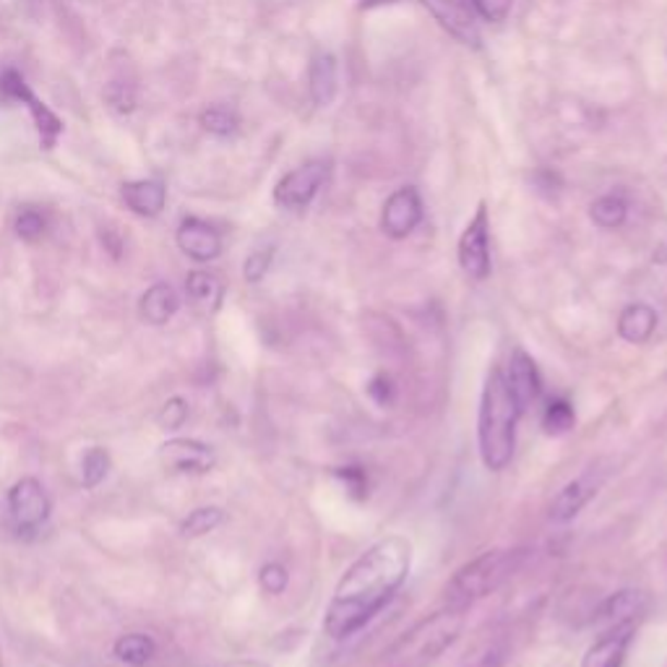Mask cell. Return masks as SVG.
Returning <instances> with one entry per match:
<instances>
[{
    "label": "cell",
    "mask_w": 667,
    "mask_h": 667,
    "mask_svg": "<svg viewBox=\"0 0 667 667\" xmlns=\"http://www.w3.org/2000/svg\"><path fill=\"white\" fill-rule=\"evenodd\" d=\"M0 103H19L29 110L32 120H35L37 133H39V144L43 150H52L60 133H63V123L56 112L50 110L45 103H39L35 97V92L26 86V81L22 73L16 69H5L0 73Z\"/></svg>",
    "instance_id": "8992f818"
},
{
    "label": "cell",
    "mask_w": 667,
    "mask_h": 667,
    "mask_svg": "<svg viewBox=\"0 0 667 667\" xmlns=\"http://www.w3.org/2000/svg\"><path fill=\"white\" fill-rule=\"evenodd\" d=\"M126 206L139 217H159L167 204V188L162 180H131L120 188Z\"/></svg>",
    "instance_id": "e0dca14e"
},
{
    "label": "cell",
    "mask_w": 667,
    "mask_h": 667,
    "mask_svg": "<svg viewBox=\"0 0 667 667\" xmlns=\"http://www.w3.org/2000/svg\"><path fill=\"white\" fill-rule=\"evenodd\" d=\"M522 415L503 368L496 366L485 379L480 413H477V449L485 469L503 472L514 460L516 428Z\"/></svg>",
    "instance_id": "7a4b0ae2"
},
{
    "label": "cell",
    "mask_w": 667,
    "mask_h": 667,
    "mask_svg": "<svg viewBox=\"0 0 667 667\" xmlns=\"http://www.w3.org/2000/svg\"><path fill=\"white\" fill-rule=\"evenodd\" d=\"M430 16L436 19L451 37L460 39L462 45L477 47L480 45V32H477L475 9L469 0H420Z\"/></svg>",
    "instance_id": "30bf717a"
},
{
    "label": "cell",
    "mask_w": 667,
    "mask_h": 667,
    "mask_svg": "<svg viewBox=\"0 0 667 667\" xmlns=\"http://www.w3.org/2000/svg\"><path fill=\"white\" fill-rule=\"evenodd\" d=\"M657 323L659 315L655 308L646 306V302H631L618 315V336L629 345H644L657 332Z\"/></svg>",
    "instance_id": "d6986e66"
},
{
    "label": "cell",
    "mask_w": 667,
    "mask_h": 667,
    "mask_svg": "<svg viewBox=\"0 0 667 667\" xmlns=\"http://www.w3.org/2000/svg\"><path fill=\"white\" fill-rule=\"evenodd\" d=\"M503 376H507V383L514 394V400L519 404L522 413L543 396V376L537 370V362L532 360V355L524 353V349H514L509 357V366L503 368Z\"/></svg>",
    "instance_id": "8fae6325"
},
{
    "label": "cell",
    "mask_w": 667,
    "mask_h": 667,
    "mask_svg": "<svg viewBox=\"0 0 667 667\" xmlns=\"http://www.w3.org/2000/svg\"><path fill=\"white\" fill-rule=\"evenodd\" d=\"M13 227H16L19 238L35 242V240H39L45 235L47 219L37 212V209H24V212L16 217V225H13Z\"/></svg>",
    "instance_id": "4dcf8cb0"
},
{
    "label": "cell",
    "mask_w": 667,
    "mask_h": 667,
    "mask_svg": "<svg viewBox=\"0 0 667 667\" xmlns=\"http://www.w3.org/2000/svg\"><path fill=\"white\" fill-rule=\"evenodd\" d=\"M222 667H269L264 663H230V665H222Z\"/></svg>",
    "instance_id": "8d00e7d4"
},
{
    "label": "cell",
    "mask_w": 667,
    "mask_h": 667,
    "mask_svg": "<svg viewBox=\"0 0 667 667\" xmlns=\"http://www.w3.org/2000/svg\"><path fill=\"white\" fill-rule=\"evenodd\" d=\"M178 308H180L178 293H175L170 285H165V282H159V285H152L144 295H141L139 315L141 321H146L150 326H165V323L178 313Z\"/></svg>",
    "instance_id": "ffe728a7"
},
{
    "label": "cell",
    "mask_w": 667,
    "mask_h": 667,
    "mask_svg": "<svg viewBox=\"0 0 667 667\" xmlns=\"http://www.w3.org/2000/svg\"><path fill=\"white\" fill-rule=\"evenodd\" d=\"M308 90L315 107H329L340 92V73H336V58L332 52H315L308 69Z\"/></svg>",
    "instance_id": "ac0fdd59"
},
{
    "label": "cell",
    "mask_w": 667,
    "mask_h": 667,
    "mask_svg": "<svg viewBox=\"0 0 667 667\" xmlns=\"http://www.w3.org/2000/svg\"><path fill=\"white\" fill-rule=\"evenodd\" d=\"M9 511L19 529H37L50 516V498H47L43 483L35 477H24L11 488Z\"/></svg>",
    "instance_id": "9c48e42d"
},
{
    "label": "cell",
    "mask_w": 667,
    "mask_h": 667,
    "mask_svg": "<svg viewBox=\"0 0 667 667\" xmlns=\"http://www.w3.org/2000/svg\"><path fill=\"white\" fill-rule=\"evenodd\" d=\"M467 610L446 605L404 631L383 655V667H426L436 663L462 636Z\"/></svg>",
    "instance_id": "3957f363"
},
{
    "label": "cell",
    "mask_w": 667,
    "mask_h": 667,
    "mask_svg": "<svg viewBox=\"0 0 667 667\" xmlns=\"http://www.w3.org/2000/svg\"><path fill=\"white\" fill-rule=\"evenodd\" d=\"M186 293L193 300V306L204 313H214L219 311L222 298H225V285L212 272H191L186 279Z\"/></svg>",
    "instance_id": "44dd1931"
},
{
    "label": "cell",
    "mask_w": 667,
    "mask_h": 667,
    "mask_svg": "<svg viewBox=\"0 0 667 667\" xmlns=\"http://www.w3.org/2000/svg\"><path fill=\"white\" fill-rule=\"evenodd\" d=\"M469 3H472V9L480 13L485 22L501 24L509 19L514 0H469Z\"/></svg>",
    "instance_id": "e575fe53"
},
{
    "label": "cell",
    "mask_w": 667,
    "mask_h": 667,
    "mask_svg": "<svg viewBox=\"0 0 667 667\" xmlns=\"http://www.w3.org/2000/svg\"><path fill=\"white\" fill-rule=\"evenodd\" d=\"M456 259H460L462 272L472 282H485L490 276V269H493V261H490V219L488 206L483 201L475 209V217L464 227L460 246H456Z\"/></svg>",
    "instance_id": "52a82bcc"
},
{
    "label": "cell",
    "mask_w": 667,
    "mask_h": 667,
    "mask_svg": "<svg viewBox=\"0 0 667 667\" xmlns=\"http://www.w3.org/2000/svg\"><path fill=\"white\" fill-rule=\"evenodd\" d=\"M368 396L373 400L379 407H392L394 396H396V386L394 379L389 373H376L373 379L368 381Z\"/></svg>",
    "instance_id": "836d02e7"
},
{
    "label": "cell",
    "mask_w": 667,
    "mask_h": 667,
    "mask_svg": "<svg viewBox=\"0 0 667 667\" xmlns=\"http://www.w3.org/2000/svg\"><path fill=\"white\" fill-rule=\"evenodd\" d=\"M540 422H543V430L548 436H565L571 428L576 426L574 404H571L569 400H563V396L550 400L548 404H545Z\"/></svg>",
    "instance_id": "cb8c5ba5"
},
{
    "label": "cell",
    "mask_w": 667,
    "mask_h": 667,
    "mask_svg": "<svg viewBox=\"0 0 667 667\" xmlns=\"http://www.w3.org/2000/svg\"><path fill=\"white\" fill-rule=\"evenodd\" d=\"M524 561H527V550L524 548H498L472 558L469 563L456 569V574L446 584L449 605L469 610L477 599L501 589L522 569Z\"/></svg>",
    "instance_id": "277c9868"
},
{
    "label": "cell",
    "mask_w": 667,
    "mask_h": 667,
    "mask_svg": "<svg viewBox=\"0 0 667 667\" xmlns=\"http://www.w3.org/2000/svg\"><path fill=\"white\" fill-rule=\"evenodd\" d=\"M633 636H636V623L610 626L589 646L582 659V667H623Z\"/></svg>",
    "instance_id": "4fadbf2b"
},
{
    "label": "cell",
    "mask_w": 667,
    "mask_h": 667,
    "mask_svg": "<svg viewBox=\"0 0 667 667\" xmlns=\"http://www.w3.org/2000/svg\"><path fill=\"white\" fill-rule=\"evenodd\" d=\"M532 186H535L540 193H545V196H556V193L561 191L563 180L561 175L550 170V167H540V170L532 175Z\"/></svg>",
    "instance_id": "d590c367"
},
{
    "label": "cell",
    "mask_w": 667,
    "mask_h": 667,
    "mask_svg": "<svg viewBox=\"0 0 667 667\" xmlns=\"http://www.w3.org/2000/svg\"><path fill=\"white\" fill-rule=\"evenodd\" d=\"M646 610H650V595H646V592L621 589L599 603V608L595 610V618H592V621H595L597 626H603V629H610V626L636 623Z\"/></svg>",
    "instance_id": "9a60e30c"
},
{
    "label": "cell",
    "mask_w": 667,
    "mask_h": 667,
    "mask_svg": "<svg viewBox=\"0 0 667 667\" xmlns=\"http://www.w3.org/2000/svg\"><path fill=\"white\" fill-rule=\"evenodd\" d=\"M589 217L597 227H603V230H616V227H621L626 217H629V204H626V199L618 196V193H605V196L592 201Z\"/></svg>",
    "instance_id": "7402d4cb"
},
{
    "label": "cell",
    "mask_w": 667,
    "mask_h": 667,
    "mask_svg": "<svg viewBox=\"0 0 667 667\" xmlns=\"http://www.w3.org/2000/svg\"><path fill=\"white\" fill-rule=\"evenodd\" d=\"M105 99L120 116H128V112L136 110V92H133V86L120 84V81H112V84L107 86Z\"/></svg>",
    "instance_id": "1f68e13d"
},
{
    "label": "cell",
    "mask_w": 667,
    "mask_h": 667,
    "mask_svg": "<svg viewBox=\"0 0 667 667\" xmlns=\"http://www.w3.org/2000/svg\"><path fill=\"white\" fill-rule=\"evenodd\" d=\"M159 460L175 472H188V475H204L214 469L217 454L206 443L193 441V438H172L159 449Z\"/></svg>",
    "instance_id": "7c38bea8"
},
{
    "label": "cell",
    "mask_w": 667,
    "mask_h": 667,
    "mask_svg": "<svg viewBox=\"0 0 667 667\" xmlns=\"http://www.w3.org/2000/svg\"><path fill=\"white\" fill-rule=\"evenodd\" d=\"M222 522H225V511H222V509H217V507L196 509L183 519V524H180V535H183V537L209 535V532L217 529Z\"/></svg>",
    "instance_id": "d4e9b609"
},
{
    "label": "cell",
    "mask_w": 667,
    "mask_h": 667,
    "mask_svg": "<svg viewBox=\"0 0 667 667\" xmlns=\"http://www.w3.org/2000/svg\"><path fill=\"white\" fill-rule=\"evenodd\" d=\"M154 652H157V644H154V639L146 636V633H126V636H120L116 642V657L120 663L133 667L150 663Z\"/></svg>",
    "instance_id": "603a6c76"
},
{
    "label": "cell",
    "mask_w": 667,
    "mask_h": 667,
    "mask_svg": "<svg viewBox=\"0 0 667 667\" xmlns=\"http://www.w3.org/2000/svg\"><path fill=\"white\" fill-rule=\"evenodd\" d=\"M186 420H188V402L183 396H172V400H167L157 413V426L162 430L183 428Z\"/></svg>",
    "instance_id": "f1b7e54d"
},
{
    "label": "cell",
    "mask_w": 667,
    "mask_h": 667,
    "mask_svg": "<svg viewBox=\"0 0 667 667\" xmlns=\"http://www.w3.org/2000/svg\"><path fill=\"white\" fill-rule=\"evenodd\" d=\"M274 261V248H259L246 259V266H242V276H246L248 285H259L264 279L269 269H272Z\"/></svg>",
    "instance_id": "f546056e"
},
{
    "label": "cell",
    "mask_w": 667,
    "mask_h": 667,
    "mask_svg": "<svg viewBox=\"0 0 667 667\" xmlns=\"http://www.w3.org/2000/svg\"><path fill=\"white\" fill-rule=\"evenodd\" d=\"M107 472H110V454L99 446L86 451L84 462H81V483L86 488H97L107 477Z\"/></svg>",
    "instance_id": "4316f807"
},
{
    "label": "cell",
    "mask_w": 667,
    "mask_h": 667,
    "mask_svg": "<svg viewBox=\"0 0 667 667\" xmlns=\"http://www.w3.org/2000/svg\"><path fill=\"white\" fill-rule=\"evenodd\" d=\"M259 584H261V589L266 592V595H282V592H285L287 584H289L287 569L276 561L266 563L264 569L259 571Z\"/></svg>",
    "instance_id": "d6a6232c"
},
{
    "label": "cell",
    "mask_w": 667,
    "mask_h": 667,
    "mask_svg": "<svg viewBox=\"0 0 667 667\" xmlns=\"http://www.w3.org/2000/svg\"><path fill=\"white\" fill-rule=\"evenodd\" d=\"M334 475L340 477L342 483H345L347 493L353 496L355 501H366V498H368V488H370L368 472H366V469H362V467H355V464H347V467L334 469Z\"/></svg>",
    "instance_id": "83f0119b"
},
{
    "label": "cell",
    "mask_w": 667,
    "mask_h": 667,
    "mask_svg": "<svg viewBox=\"0 0 667 667\" xmlns=\"http://www.w3.org/2000/svg\"><path fill=\"white\" fill-rule=\"evenodd\" d=\"M422 222V199L413 186L396 188L392 196L386 199L381 212V230L386 238L404 240L417 230Z\"/></svg>",
    "instance_id": "ba28073f"
},
{
    "label": "cell",
    "mask_w": 667,
    "mask_h": 667,
    "mask_svg": "<svg viewBox=\"0 0 667 667\" xmlns=\"http://www.w3.org/2000/svg\"><path fill=\"white\" fill-rule=\"evenodd\" d=\"M199 123L212 136H233L240 128V118L227 107H209L199 116Z\"/></svg>",
    "instance_id": "484cf974"
},
{
    "label": "cell",
    "mask_w": 667,
    "mask_h": 667,
    "mask_svg": "<svg viewBox=\"0 0 667 667\" xmlns=\"http://www.w3.org/2000/svg\"><path fill=\"white\" fill-rule=\"evenodd\" d=\"M413 569V543L389 535L373 543L345 571L329 599L323 631L334 642H345L373 621L392 603Z\"/></svg>",
    "instance_id": "6da1fadb"
},
{
    "label": "cell",
    "mask_w": 667,
    "mask_h": 667,
    "mask_svg": "<svg viewBox=\"0 0 667 667\" xmlns=\"http://www.w3.org/2000/svg\"><path fill=\"white\" fill-rule=\"evenodd\" d=\"M329 175H332V162L329 159H311L306 165L295 167V170L282 175L279 183H276L274 204L285 209V212H302L319 196Z\"/></svg>",
    "instance_id": "5b68a950"
},
{
    "label": "cell",
    "mask_w": 667,
    "mask_h": 667,
    "mask_svg": "<svg viewBox=\"0 0 667 667\" xmlns=\"http://www.w3.org/2000/svg\"><path fill=\"white\" fill-rule=\"evenodd\" d=\"M175 240H178L180 251H183L188 259L199 261V264H209V261L219 259L222 253L219 233L214 230L209 222L196 217H188L180 222Z\"/></svg>",
    "instance_id": "5bb4252c"
},
{
    "label": "cell",
    "mask_w": 667,
    "mask_h": 667,
    "mask_svg": "<svg viewBox=\"0 0 667 667\" xmlns=\"http://www.w3.org/2000/svg\"><path fill=\"white\" fill-rule=\"evenodd\" d=\"M599 485H603V480L595 477V472H587V475H582V477H576V480L565 483L550 503L552 522L565 524V522H571V519H576L584 511V507H587V503L592 501V498L597 496Z\"/></svg>",
    "instance_id": "2e32d148"
}]
</instances>
